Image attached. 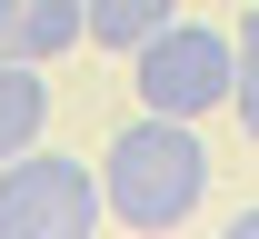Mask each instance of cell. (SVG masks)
I'll list each match as a JSON object with an SVG mask.
<instances>
[{
  "mask_svg": "<svg viewBox=\"0 0 259 239\" xmlns=\"http://www.w3.org/2000/svg\"><path fill=\"white\" fill-rule=\"evenodd\" d=\"M199 189H209V150H199V130L169 120V110H140V120L100 150V200H110V219H130V229H180L199 209Z\"/></svg>",
  "mask_w": 259,
  "mask_h": 239,
  "instance_id": "1",
  "label": "cell"
},
{
  "mask_svg": "<svg viewBox=\"0 0 259 239\" xmlns=\"http://www.w3.org/2000/svg\"><path fill=\"white\" fill-rule=\"evenodd\" d=\"M100 170L70 150H20L0 160V239H90L100 229Z\"/></svg>",
  "mask_w": 259,
  "mask_h": 239,
  "instance_id": "2",
  "label": "cell"
},
{
  "mask_svg": "<svg viewBox=\"0 0 259 239\" xmlns=\"http://www.w3.org/2000/svg\"><path fill=\"white\" fill-rule=\"evenodd\" d=\"M130 60H140V110L199 120V110L229 100V30H209V20H169V30H150Z\"/></svg>",
  "mask_w": 259,
  "mask_h": 239,
  "instance_id": "3",
  "label": "cell"
},
{
  "mask_svg": "<svg viewBox=\"0 0 259 239\" xmlns=\"http://www.w3.org/2000/svg\"><path fill=\"white\" fill-rule=\"evenodd\" d=\"M90 40V0H0V50L10 60H60Z\"/></svg>",
  "mask_w": 259,
  "mask_h": 239,
  "instance_id": "4",
  "label": "cell"
},
{
  "mask_svg": "<svg viewBox=\"0 0 259 239\" xmlns=\"http://www.w3.org/2000/svg\"><path fill=\"white\" fill-rule=\"evenodd\" d=\"M40 130H50V80H40V60L0 50V160L40 150Z\"/></svg>",
  "mask_w": 259,
  "mask_h": 239,
  "instance_id": "5",
  "label": "cell"
},
{
  "mask_svg": "<svg viewBox=\"0 0 259 239\" xmlns=\"http://www.w3.org/2000/svg\"><path fill=\"white\" fill-rule=\"evenodd\" d=\"M180 20V0H90V40L100 50H140L150 30Z\"/></svg>",
  "mask_w": 259,
  "mask_h": 239,
  "instance_id": "6",
  "label": "cell"
},
{
  "mask_svg": "<svg viewBox=\"0 0 259 239\" xmlns=\"http://www.w3.org/2000/svg\"><path fill=\"white\" fill-rule=\"evenodd\" d=\"M229 110H239V130L259 139V0L239 10V30H229Z\"/></svg>",
  "mask_w": 259,
  "mask_h": 239,
  "instance_id": "7",
  "label": "cell"
},
{
  "mask_svg": "<svg viewBox=\"0 0 259 239\" xmlns=\"http://www.w3.org/2000/svg\"><path fill=\"white\" fill-rule=\"evenodd\" d=\"M220 239H259V209H239V219H229V229Z\"/></svg>",
  "mask_w": 259,
  "mask_h": 239,
  "instance_id": "8",
  "label": "cell"
}]
</instances>
